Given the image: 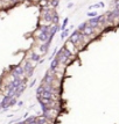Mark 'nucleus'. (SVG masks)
<instances>
[{"instance_id":"2","label":"nucleus","mask_w":119,"mask_h":124,"mask_svg":"<svg viewBox=\"0 0 119 124\" xmlns=\"http://www.w3.org/2000/svg\"><path fill=\"white\" fill-rule=\"evenodd\" d=\"M35 38L38 39L39 42H41V43H44V42H47L49 38V34H47V32H40L36 29V31H35Z\"/></svg>"},{"instance_id":"11","label":"nucleus","mask_w":119,"mask_h":124,"mask_svg":"<svg viewBox=\"0 0 119 124\" xmlns=\"http://www.w3.org/2000/svg\"><path fill=\"white\" fill-rule=\"evenodd\" d=\"M35 84H36V79H33V80H32V82L29 84V87H33V86H34V85H35Z\"/></svg>"},{"instance_id":"12","label":"nucleus","mask_w":119,"mask_h":124,"mask_svg":"<svg viewBox=\"0 0 119 124\" xmlns=\"http://www.w3.org/2000/svg\"><path fill=\"white\" fill-rule=\"evenodd\" d=\"M67 7H68V8H72V7H74V2H69V4L67 5Z\"/></svg>"},{"instance_id":"10","label":"nucleus","mask_w":119,"mask_h":124,"mask_svg":"<svg viewBox=\"0 0 119 124\" xmlns=\"http://www.w3.org/2000/svg\"><path fill=\"white\" fill-rule=\"evenodd\" d=\"M112 5H113L114 8H117V9H119V0H113Z\"/></svg>"},{"instance_id":"6","label":"nucleus","mask_w":119,"mask_h":124,"mask_svg":"<svg viewBox=\"0 0 119 124\" xmlns=\"http://www.w3.org/2000/svg\"><path fill=\"white\" fill-rule=\"evenodd\" d=\"M68 23H69V17H65L64 20H63V22H62V24L60 26V30L63 31L65 28H68Z\"/></svg>"},{"instance_id":"14","label":"nucleus","mask_w":119,"mask_h":124,"mask_svg":"<svg viewBox=\"0 0 119 124\" xmlns=\"http://www.w3.org/2000/svg\"><path fill=\"white\" fill-rule=\"evenodd\" d=\"M99 4H100V7H104V2H103V1H99Z\"/></svg>"},{"instance_id":"9","label":"nucleus","mask_w":119,"mask_h":124,"mask_svg":"<svg viewBox=\"0 0 119 124\" xmlns=\"http://www.w3.org/2000/svg\"><path fill=\"white\" fill-rule=\"evenodd\" d=\"M93 8H100V4H93V5H90L89 6V9H93Z\"/></svg>"},{"instance_id":"7","label":"nucleus","mask_w":119,"mask_h":124,"mask_svg":"<svg viewBox=\"0 0 119 124\" xmlns=\"http://www.w3.org/2000/svg\"><path fill=\"white\" fill-rule=\"evenodd\" d=\"M88 26V22H82V23H79L78 24V27H77V30L79 32H83V30L85 29V27Z\"/></svg>"},{"instance_id":"4","label":"nucleus","mask_w":119,"mask_h":124,"mask_svg":"<svg viewBox=\"0 0 119 124\" xmlns=\"http://www.w3.org/2000/svg\"><path fill=\"white\" fill-rule=\"evenodd\" d=\"M95 32H96V30H95L93 28H91L90 26H87V27H85V29L83 30V32H82V34H83V35H85L87 37L90 38L92 35L95 34Z\"/></svg>"},{"instance_id":"1","label":"nucleus","mask_w":119,"mask_h":124,"mask_svg":"<svg viewBox=\"0 0 119 124\" xmlns=\"http://www.w3.org/2000/svg\"><path fill=\"white\" fill-rule=\"evenodd\" d=\"M22 69H23V72H25V77L26 78H30L34 73V70H35V66L32 64L30 60L26 59L23 63H22Z\"/></svg>"},{"instance_id":"5","label":"nucleus","mask_w":119,"mask_h":124,"mask_svg":"<svg viewBox=\"0 0 119 124\" xmlns=\"http://www.w3.org/2000/svg\"><path fill=\"white\" fill-rule=\"evenodd\" d=\"M70 29H74V26H71L69 28H65L63 31H61V39L63 41L64 38L68 37V35H69V32H70Z\"/></svg>"},{"instance_id":"8","label":"nucleus","mask_w":119,"mask_h":124,"mask_svg":"<svg viewBox=\"0 0 119 124\" xmlns=\"http://www.w3.org/2000/svg\"><path fill=\"white\" fill-rule=\"evenodd\" d=\"M89 17H95V16H97L98 15V13L96 11H92V12H88V14H87Z\"/></svg>"},{"instance_id":"13","label":"nucleus","mask_w":119,"mask_h":124,"mask_svg":"<svg viewBox=\"0 0 119 124\" xmlns=\"http://www.w3.org/2000/svg\"><path fill=\"white\" fill-rule=\"evenodd\" d=\"M22 106H23V102H22V101H19V102H18V107H22Z\"/></svg>"},{"instance_id":"3","label":"nucleus","mask_w":119,"mask_h":124,"mask_svg":"<svg viewBox=\"0 0 119 124\" xmlns=\"http://www.w3.org/2000/svg\"><path fill=\"white\" fill-rule=\"evenodd\" d=\"M40 59H41V56L39 54H36V52H34V51H32L30 54H28V60H30V62H34V63L38 64L40 62Z\"/></svg>"}]
</instances>
